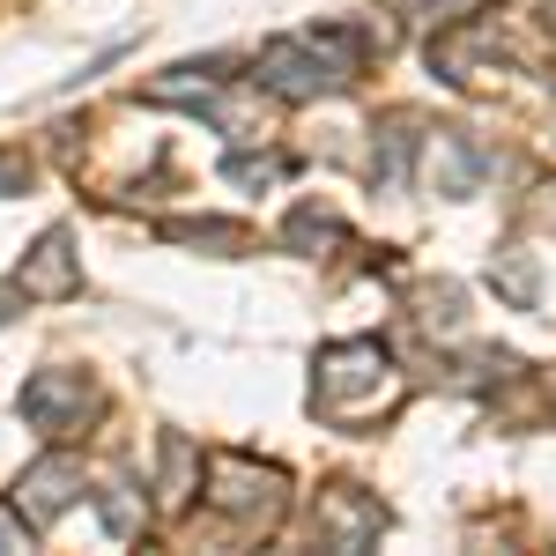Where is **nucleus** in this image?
<instances>
[{"mask_svg": "<svg viewBox=\"0 0 556 556\" xmlns=\"http://www.w3.org/2000/svg\"><path fill=\"white\" fill-rule=\"evenodd\" d=\"M356 393L386 401L393 393V364H386L379 342H342L319 356V379H312V408L334 416V424H356Z\"/></svg>", "mask_w": 556, "mask_h": 556, "instance_id": "nucleus-1", "label": "nucleus"}, {"mask_svg": "<svg viewBox=\"0 0 556 556\" xmlns=\"http://www.w3.org/2000/svg\"><path fill=\"white\" fill-rule=\"evenodd\" d=\"M23 416L52 438H67V430H83L97 416V386L83 371H38V379L23 386Z\"/></svg>", "mask_w": 556, "mask_h": 556, "instance_id": "nucleus-2", "label": "nucleus"}, {"mask_svg": "<svg viewBox=\"0 0 556 556\" xmlns=\"http://www.w3.org/2000/svg\"><path fill=\"white\" fill-rule=\"evenodd\" d=\"M75 490H83V460L45 453L38 468H23V482H15V513L30 519V527H52V519L75 505Z\"/></svg>", "mask_w": 556, "mask_h": 556, "instance_id": "nucleus-3", "label": "nucleus"}, {"mask_svg": "<svg viewBox=\"0 0 556 556\" xmlns=\"http://www.w3.org/2000/svg\"><path fill=\"white\" fill-rule=\"evenodd\" d=\"M424 186L445 193V201H468L475 186H482V149H475L460 127H438L424 141Z\"/></svg>", "mask_w": 556, "mask_h": 556, "instance_id": "nucleus-4", "label": "nucleus"}, {"mask_svg": "<svg viewBox=\"0 0 556 556\" xmlns=\"http://www.w3.org/2000/svg\"><path fill=\"white\" fill-rule=\"evenodd\" d=\"M208 497L223 505V513H238V519H275L282 513V475L275 468H245V460H223Z\"/></svg>", "mask_w": 556, "mask_h": 556, "instance_id": "nucleus-5", "label": "nucleus"}, {"mask_svg": "<svg viewBox=\"0 0 556 556\" xmlns=\"http://www.w3.org/2000/svg\"><path fill=\"white\" fill-rule=\"evenodd\" d=\"M379 527H386L379 497H356V490H327L319 497V542L327 549H371Z\"/></svg>", "mask_w": 556, "mask_h": 556, "instance_id": "nucleus-6", "label": "nucleus"}, {"mask_svg": "<svg viewBox=\"0 0 556 556\" xmlns=\"http://www.w3.org/2000/svg\"><path fill=\"white\" fill-rule=\"evenodd\" d=\"M67 290H83L75 253H67V230H45L30 267H23V298H67Z\"/></svg>", "mask_w": 556, "mask_h": 556, "instance_id": "nucleus-7", "label": "nucleus"}, {"mask_svg": "<svg viewBox=\"0 0 556 556\" xmlns=\"http://www.w3.org/2000/svg\"><path fill=\"white\" fill-rule=\"evenodd\" d=\"M141 513H149V505L134 497L127 482H112V490H104V527H112V534H134V527H141Z\"/></svg>", "mask_w": 556, "mask_h": 556, "instance_id": "nucleus-8", "label": "nucleus"}, {"mask_svg": "<svg viewBox=\"0 0 556 556\" xmlns=\"http://www.w3.org/2000/svg\"><path fill=\"white\" fill-rule=\"evenodd\" d=\"M334 238H342V223H334V215H319V208L290 215V245H334Z\"/></svg>", "mask_w": 556, "mask_h": 556, "instance_id": "nucleus-9", "label": "nucleus"}, {"mask_svg": "<svg viewBox=\"0 0 556 556\" xmlns=\"http://www.w3.org/2000/svg\"><path fill=\"white\" fill-rule=\"evenodd\" d=\"M401 8H408L416 23H460L453 8H482V0H401Z\"/></svg>", "mask_w": 556, "mask_h": 556, "instance_id": "nucleus-10", "label": "nucleus"}, {"mask_svg": "<svg viewBox=\"0 0 556 556\" xmlns=\"http://www.w3.org/2000/svg\"><path fill=\"white\" fill-rule=\"evenodd\" d=\"M230 178H238V186H267V178H282V156H238V164H230Z\"/></svg>", "mask_w": 556, "mask_h": 556, "instance_id": "nucleus-11", "label": "nucleus"}, {"mask_svg": "<svg viewBox=\"0 0 556 556\" xmlns=\"http://www.w3.org/2000/svg\"><path fill=\"white\" fill-rule=\"evenodd\" d=\"M534 223H549V230H556V186H542V193H534Z\"/></svg>", "mask_w": 556, "mask_h": 556, "instance_id": "nucleus-12", "label": "nucleus"}, {"mask_svg": "<svg viewBox=\"0 0 556 556\" xmlns=\"http://www.w3.org/2000/svg\"><path fill=\"white\" fill-rule=\"evenodd\" d=\"M23 178H30V164H23V156H0V186H23Z\"/></svg>", "mask_w": 556, "mask_h": 556, "instance_id": "nucleus-13", "label": "nucleus"}, {"mask_svg": "<svg viewBox=\"0 0 556 556\" xmlns=\"http://www.w3.org/2000/svg\"><path fill=\"white\" fill-rule=\"evenodd\" d=\"M8 312H15V290H0V319H8Z\"/></svg>", "mask_w": 556, "mask_h": 556, "instance_id": "nucleus-14", "label": "nucleus"}, {"mask_svg": "<svg viewBox=\"0 0 556 556\" xmlns=\"http://www.w3.org/2000/svg\"><path fill=\"white\" fill-rule=\"evenodd\" d=\"M542 23H549V30H556V0H542Z\"/></svg>", "mask_w": 556, "mask_h": 556, "instance_id": "nucleus-15", "label": "nucleus"}, {"mask_svg": "<svg viewBox=\"0 0 556 556\" xmlns=\"http://www.w3.org/2000/svg\"><path fill=\"white\" fill-rule=\"evenodd\" d=\"M549 127H556V119H549Z\"/></svg>", "mask_w": 556, "mask_h": 556, "instance_id": "nucleus-16", "label": "nucleus"}]
</instances>
